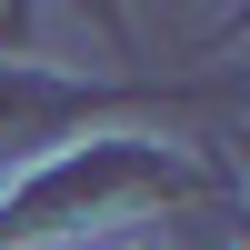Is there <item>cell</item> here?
Listing matches in <instances>:
<instances>
[{"label":"cell","mask_w":250,"mask_h":250,"mask_svg":"<svg viewBox=\"0 0 250 250\" xmlns=\"http://www.w3.org/2000/svg\"><path fill=\"white\" fill-rule=\"evenodd\" d=\"M110 80H80V70H40V60H0V150H30V140H60L80 130L90 110H110Z\"/></svg>","instance_id":"obj_2"},{"label":"cell","mask_w":250,"mask_h":250,"mask_svg":"<svg viewBox=\"0 0 250 250\" xmlns=\"http://www.w3.org/2000/svg\"><path fill=\"white\" fill-rule=\"evenodd\" d=\"M200 190L230 200V180L170 140H60L40 170H20L0 190V250H100L120 220L180 210Z\"/></svg>","instance_id":"obj_1"}]
</instances>
